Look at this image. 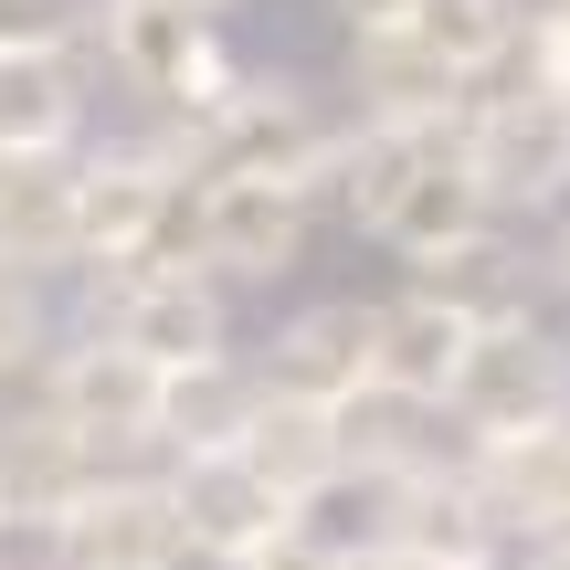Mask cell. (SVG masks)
Returning a JSON list of instances; mask_svg holds the SVG:
<instances>
[{"label":"cell","instance_id":"6da1fadb","mask_svg":"<svg viewBox=\"0 0 570 570\" xmlns=\"http://www.w3.org/2000/svg\"><path fill=\"white\" fill-rule=\"evenodd\" d=\"M159 127L190 159V180H212V169H265V180H296V190H317V202H327V169H338V138H348V117L306 75H233L202 117H159Z\"/></svg>","mask_w":570,"mask_h":570},{"label":"cell","instance_id":"7a4b0ae2","mask_svg":"<svg viewBox=\"0 0 570 570\" xmlns=\"http://www.w3.org/2000/svg\"><path fill=\"white\" fill-rule=\"evenodd\" d=\"M212 21L223 11H202V0H85V53H96L127 96H148L159 117H202V106L244 75Z\"/></svg>","mask_w":570,"mask_h":570},{"label":"cell","instance_id":"3957f363","mask_svg":"<svg viewBox=\"0 0 570 570\" xmlns=\"http://www.w3.org/2000/svg\"><path fill=\"white\" fill-rule=\"evenodd\" d=\"M454 148H465L475 190L497 202V223H550V212L570 202V96H539V85H518V75H487L465 96Z\"/></svg>","mask_w":570,"mask_h":570},{"label":"cell","instance_id":"277c9868","mask_svg":"<svg viewBox=\"0 0 570 570\" xmlns=\"http://www.w3.org/2000/svg\"><path fill=\"white\" fill-rule=\"evenodd\" d=\"M32 402H53L63 423L85 433L96 454H117V465H138V454H159V360H138V348L117 338V327L75 317L53 327V348L32 360Z\"/></svg>","mask_w":570,"mask_h":570},{"label":"cell","instance_id":"5b68a950","mask_svg":"<svg viewBox=\"0 0 570 570\" xmlns=\"http://www.w3.org/2000/svg\"><path fill=\"white\" fill-rule=\"evenodd\" d=\"M32 560L42 570H190V529H180V497H169L159 454L106 465L63 518H42Z\"/></svg>","mask_w":570,"mask_h":570},{"label":"cell","instance_id":"8992f818","mask_svg":"<svg viewBox=\"0 0 570 570\" xmlns=\"http://www.w3.org/2000/svg\"><path fill=\"white\" fill-rule=\"evenodd\" d=\"M560 412H570V338L550 317H497L465 338L454 391H444V423L465 444H508V433H539Z\"/></svg>","mask_w":570,"mask_h":570},{"label":"cell","instance_id":"52a82bcc","mask_svg":"<svg viewBox=\"0 0 570 570\" xmlns=\"http://www.w3.org/2000/svg\"><path fill=\"white\" fill-rule=\"evenodd\" d=\"M75 285H85V317L117 327L159 370H190L212 348H233V296L202 265H75Z\"/></svg>","mask_w":570,"mask_h":570},{"label":"cell","instance_id":"ba28073f","mask_svg":"<svg viewBox=\"0 0 570 570\" xmlns=\"http://www.w3.org/2000/svg\"><path fill=\"white\" fill-rule=\"evenodd\" d=\"M317 233V190L265 180V169H212L202 180V265L223 285H285Z\"/></svg>","mask_w":570,"mask_h":570},{"label":"cell","instance_id":"9c48e42d","mask_svg":"<svg viewBox=\"0 0 570 570\" xmlns=\"http://www.w3.org/2000/svg\"><path fill=\"white\" fill-rule=\"evenodd\" d=\"M159 475H169V497H180L190 560H212V570H233L254 539H275L285 518H296V497H285L244 444H190V454H159Z\"/></svg>","mask_w":570,"mask_h":570},{"label":"cell","instance_id":"30bf717a","mask_svg":"<svg viewBox=\"0 0 570 570\" xmlns=\"http://www.w3.org/2000/svg\"><path fill=\"white\" fill-rule=\"evenodd\" d=\"M475 85L433 53L412 21H381V32H348V117H391V127H454Z\"/></svg>","mask_w":570,"mask_h":570},{"label":"cell","instance_id":"8fae6325","mask_svg":"<svg viewBox=\"0 0 570 570\" xmlns=\"http://www.w3.org/2000/svg\"><path fill=\"white\" fill-rule=\"evenodd\" d=\"M96 138V75L75 42H0V148H85Z\"/></svg>","mask_w":570,"mask_h":570},{"label":"cell","instance_id":"7c38bea8","mask_svg":"<svg viewBox=\"0 0 570 570\" xmlns=\"http://www.w3.org/2000/svg\"><path fill=\"white\" fill-rule=\"evenodd\" d=\"M465 338H475V327L454 317L444 296H423V285L381 296V306H370V391H391V402H412V412H444Z\"/></svg>","mask_w":570,"mask_h":570},{"label":"cell","instance_id":"4fadbf2b","mask_svg":"<svg viewBox=\"0 0 570 570\" xmlns=\"http://www.w3.org/2000/svg\"><path fill=\"white\" fill-rule=\"evenodd\" d=\"M117 465V454H96L75 423H63L53 402H21V412H0V497H11V518H21V539L42 529V518H63L96 475Z\"/></svg>","mask_w":570,"mask_h":570},{"label":"cell","instance_id":"5bb4252c","mask_svg":"<svg viewBox=\"0 0 570 570\" xmlns=\"http://www.w3.org/2000/svg\"><path fill=\"white\" fill-rule=\"evenodd\" d=\"M465 465L487 487L508 550L518 539H570V412L539 433H508V444H465Z\"/></svg>","mask_w":570,"mask_h":570},{"label":"cell","instance_id":"9a60e30c","mask_svg":"<svg viewBox=\"0 0 570 570\" xmlns=\"http://www.w3.org/2000/svg\"><path fill=\"white\" fill-rule=\"evenodd\" d=\"M265 370L275 391H306V402H360L370 391V306L360 296H317V306H296V317L265 338Z\"/></svg>","mask_w":570,"mask_h":570},{"label":"cell","instance_id":"2e32d148","mask_svg":"<svg viewBox=\"0 0 570 570\" xmlns=\"http://www.w3.org/2000/svg\"><path fill=\"white\" fill-rule=\"evenodd\" d=\"M423 296H444L465 327H497V317H539V254L518 244V223H475L465 244L423 254L412 265Z\"/></svg>","mask_w":570,"mask_h":570},{"label":"cell","instance_id":"e0dca14e","mask_svg":"<svg viewBox=\"0 0 570 570\" xmlns=\"http://www.w3.org/2000/svg\"><path fill=\"white\" fill-rule=\"evenodd\" d=\"M475 223H497V202L475 190V169H465V148H423V159L402 169V190L381 202V223H370V244L381 254H402V265H423V254H444V244H465Z\"/></svg>","mask_w":570,"mask_h":570},{"label":"cell","instance_id":"ac0fdd59","mask_svg":"<svg viewBox=\"0 0 570 570\" xmlns=\"http://www.w3.org/2000/svg\"><path fill=\"white\" fill-rule=\"evenodd\" d=\"M0 254L75 275V148H0Z\"/></svg>","mask_w":570,"mask_h":570},{"label":"cell","instance_id":"d6986e66","mask_svg":"<svg viewBox=\"0 0 570 570\" xmlns=\"http://www.w3.org/2000/svg\"><path fill=\"white\" fill-rule=\"evenodd\" d=\"M254 391H265V370H254L244 348H212V360H190V370H159V454L233 444Z\"/></svg>","mask_w":570,"mask_h":570},{"label":"cell","instance_id":"ffe728a7","mask_svg":"<svg viewBox=\"0 0 570 570\" xmlns=\"http://www.w3.org/2000/svg\"><path fill=\"white\" fill-rule=\"evenodd\" d=\"M233 444H244V454L275 475L285 497H306V487H317V475L348 454V433H338V412H327V402H306V391H275V381H265Z\"/></svg>","mask_w":570,"mask_h":570},{"label":"cell","instance_id":"44dd1931","mask_svg":"<svg viewBox=\"0 0 570 570\" xmlns=\"http://www.w3.org/2000/svg\"><path fill=\"white\" fill-rule=\"evenodd\" d=\"M412 32H423L465 85H487V75H508L518 32H529V0H412Z\"/></svg>","mask_w":570,"mask_h":570},{"label":"cell","instance_id":"7402d4cb","mask_svg":"<svg viewBox=\"0 0 570 570\" xmlns=\"http://www.w3.org/2000/svg\"><path fill=\"white\" fill-rule=\"evenodd\" d=\"M53 285H42L32 265H11V254H0V391H21L32 381V360L42 348H53Z\"/></svg>","mask_w":570,"mask_h":570},{"label":"cell","instance_id":"603a6c76","mask_svg":"<svg viewBox=\"0 0 570 570\" xmlns=\"http://www.w3.org/2000/svg\"><path fill=\"white\" fill-rule=\"evenodd\" d=\"M508 75L539 85V96H570V0H529V32H518Z\"/></svg>","mask_w":570,"mask_h":570},{"label":"cell","instance_id":"cb8c5ba5","mask_svg":"<svg viewBox=\"0 0 570 570\" xmlns=\"http://www.w3.org/2000/svg\"><path fill=\"white\" fill-rule=\"evenodd\" d=\"M338 560H348L338 539H317L306 518H285V529H275V539H254V550L233 560V570H338Z\"/></svg>","mask_w":570,"mask_h":570},{"label":"cell","instance_id":"d4e9b609","mask_svg":"<svg viewBox=\"0 0 570 570\" xmlns=\"http://www.w3.org/2000/svg\"><path fill=\"white\" fill-rule=\"evenodd\" d=\"M85 0H0V42H75Z\"/></svg>","mask_w":570,"mask_h":570},{"label":"cell","instance_id":"484cf974","mask_svg":"<svg viewBox=\"0 0 570 570\" xmlns=\"http://www.w3.org/2000/svg\"><path fill=\"white\" fill-rule=\"evenodd\" d=\"M338 570H497V560H444V550H423V539H360Z\"/></svg>","mask_w":570,"mask_h":570},{"label":"cell","instance_id":"4316f807","mask_svg":"<svg viewBox=\"0 0 570 570\" xmlns=\"http://www.w3.org/2000/svg\"><path fill=\"white\" fill-rule=\"evenodd\" d=\"M539 296H560V306H570V202H560V233H550V254H539Z\"/></svg>","mask_w":570,"mask_h":570},{"label":"cell","instance_id":"83f0119b","mask_svg":"<svg viewBox=\"0 0 570 570\" xmlns=\"http://www.w3.org/2000/svg\"><path fill=\"white\" fill-rule=\"evenodd\" d=\"M348 32H381V21H412V0H327Z\"/></svg>","mask_w":570,"mask_h":570},{"label":"cell","instance_id":"f1b7e54d","mask_svg":"<svg viewBox=\"0 0 570 570\" xmlns=\"http://www.w3.org/2000/svg\"><path fill=\"white\" fill-rule=\"evenodd\" d=\"M508 570H570V539H539L529 560H508Z\"/></svg>","mask_w":570,"mask_h":570},{"label":"cell","instance_id":"f546056e","mask_svg":"<svg viewBox=\"0 0 570 570\" xmlns=\"http://www.w3.org/2000/svg\"><path fill=\"white\" fill-rule=\"evenodd\" d=\"M11 539H21V518H11V497H0V560H11Z\"/></svg>","mask_w":570,"mask_h":570},{"label":"cell","instance_id":"4dcf8cb0","mask_svg":"<svg viewBox=\"0 0 570 570\" xmlns=\"http://www.w3.org/2000/svg\"><path fill=\"white\" fill-rule=\"evenodd\" d=\"M202 11H244V0H202Z\"/></svg>","mask_w":570,"mask_h":570},{"label":"cell","instance_id":"1f68e13d","mask_svg":"<svg viewBox=\"0 0 570 570\" xmlns=\"http://www.w3.org/2000/svg\"><path fill=\"white\" fill-rule=\"evenodd\" d=\"M0 570H42V560H0Z\"/></svg>","mask_w":570,"mask_h":570}]
</instances>
